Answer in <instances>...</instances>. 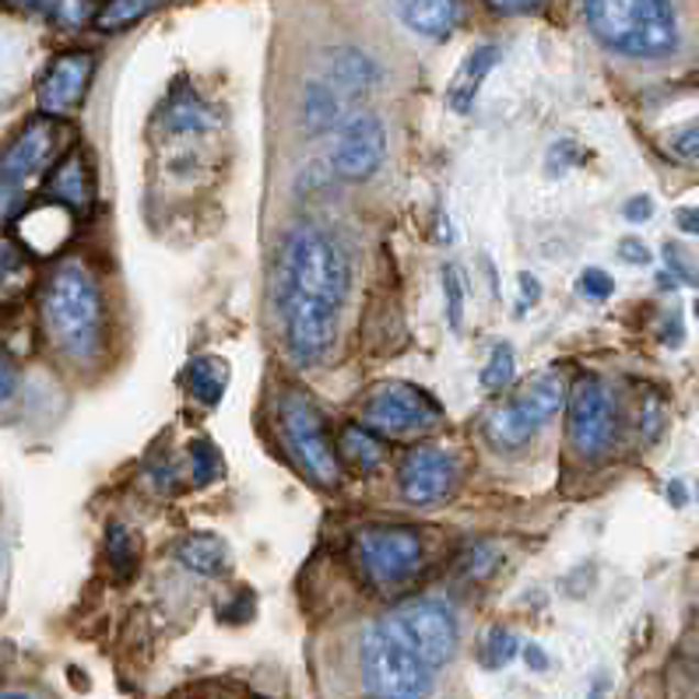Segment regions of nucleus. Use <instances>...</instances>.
Returning a JSON list of instances; mask_svg holds the SVG:
<instances>
[{
  "label": "nucleus",
  "mask_w": 699,
  "mask_h": 699,
  "mask_svg": "<svg viewBox=\"0 0 699 699\" xmlns=\"http://www.w3.org/2000/svg\"><path fill=\"white\" fill-rule=\"evenodd\" d=\"M595 40L630 60H668L678 53L675 0H584Z\"/></svg>",
  "instance_id": "3"
},
{
  "label": "nucleus",
  "mask_w": 699,
  "mask_h": 699,
  "mask_svg": "<svg viewBox=\"0 0 699 699\" xmlns=\"http://www.w3.org/2000/svg\"><path fill=\"white\" fill-rule=\"evenodd\" d=\"M668 499H672V507L675 510H683L686 503H689V492H686V486H683V481H668Z\"/></svg>",
  "instance_id": "45"
},
{
  "label": "nucleus",
  "mask_w": 699,
  "mask_h": 699,
  "mask_svg": "<svg viewBox=\"0 0 699 699\" xmlns=\"http://www.w3.org/2000/svg\"><path fill=\"white\" fill-rule=\"evenodd\" d=\"M390 622L398 625L401 636L415 647V654L429 668H443L457 651V619L451 604L440 598H419L408 601L401 612H393Z\"/></svg>",
  "instance_id": "11"
},
{
  "label": "nucleus",
  "mask_w": 699,
  "mask_h": 699,
  "mask_svg": "<svg viewBox=\"0 0 699 699\" xmlns=\"http://www.w3.org/2000/svg\"><path fill=\"white\" fill-rule=\"evenodd\" d=\"M334 454H337V461H345L352 471L369 475V471L380 468V461H384V443H380V436H376L373 429H366V425H345L342 436H337Z\"/></svg>",
  "instance_id": "20"
},
{
  "label": "nucleus",
  "mask_w": 699,
  "mask_h": 699,
  "mask_svg": "<svg viewBox=\"0 0 699 699\" xmlns=\"http://www.w3.org/2000/svg\"><path fill=\"white\" fill-rule=\"evenodd\" d=\"M46 197L49 201H57L60 208H67L70 214H88L96 201V190H92V173H88L85 163V152H67L57 166H53L49 179H46Z\"/></svg>",
  "instance_id": "15"
},
{
  "label": "nucleus",
  "mask_w": 699,
  "mask_h": 699,
  "mask_svg": "<svg viewBox=\"0 0 699 699\" xmlns=\"http://www.w3.org/2000/svg\"><path fill=\"white\" fill-rule=\"evenodd\" d=\"M40 317L49 345L70 363H88L106 342V302L96 275L85 264L67 260L49 271L40 299Z\"/></svg>",
  "instance_id": "2"
},
{
  "label": "nucleus",
  "mask_w": 699,
  "mask_h": 699,
  "mask_svg": "<svg viewBox=\"0 0 699 699\" xmlns=\"http://www.w3.org/2000/svg\"><path fill=\"white\" fill-rule=\"evenodd\" d=\"M665 254H668V267H672V278H675V281H689V285H699V271H696V267L686 260V254H683V249H678L675 243H668V246H665Z\"/></svg>",
  "instance_id": "35"
},
{
  "label": "nucleus",
  "mask_w": 699,
  "mask_h": 699,
  "mask_svg": "<svg viewBox=\"0 0 699 699\" xmlns=\"http://www.w3.org/2000/svg\"><path fill=\"white\" fill-rule=\"evenodd\" d=\"M521 654V640H517L507 625H492V630L486 633V640H481V668H489V672H499V668H507L510 661Z\"/></svg>",
  "instance_id": "26"
},
{
  "label": "nucleus",
  "mask_w": 699,
  "mask_h": 699,
  "mask_svg": "<svg viewBox=\"0 0 699 699\" xmlns=\"http://www.w3.org/2000/svg\"><path fill=\"white\" fill-rule=\"evenodd\" d=\"M352 267L334 236L317 225H292L278 240L275 307L296 363H317L334 342Z\"/></svg>",
  "instance_id": "1"
},
{
  "label": "nucleus",
  "mask_w": 699,
  "mask_h": 699,
  "mask_svg": "<svg viewBox=\"0 0 699 699\" xmlns=\"http://www.w3.org/2000/svg\"><path fill=\"white\" fill-rule=\"evenodd\" d=\"M619 257L625 260V264H636V267H647L654 257H651V246L643 243V240H636V236H625V240H619Z\"/></svg>",
  "instance_id": "36"
},
{
  "label": "nucleus",
  "mask_w": 699,
  "mask_h": 699,
  "mask_svg": "<svg viewBox=\"0 0 699 699\" xmlns=\"http://www.w3.org/2000/svg\"><path fill=\"white\" fill-rule=\"evenodd\" d=\"M563 404H566L563 376L555 369L534 376V380L524 384L521 393H513V398L492 408V415L486 422L492 446H499V451H521Z\"/></svg>",
  "instance_id": "5"
},
{
  "label": "nucleus",
  "mask_w": 699,
  "mask_h": 699,
  "mask_svg": "<svg viewBox=\"0 0 699 699\" xmlns=\"http://www.w3.org/2000/svg\"><path fill=\"white\" fill-rule=\"evenodd\" d=\"M0 699H29V696H22V692H0Z\"/></svg>",
  "instance_id": "47"
},
{
  "label": "nucleus",
  "mask_w": 699,
  "mask_h": 699,
  "mask_svg": "<svg viewBox=\"0 0 699 699\" xmlns=\"http://www.w3.org/2000/svg\"><path fill=\"white\" fill-rule=\"evenodd\" d=\"M18 387V373H14V363L8 355H0V404H4L11 393Z\"/></svg>",
  "instance_id": "40"
},
{
  "label": "nucleus",
  "mask_w": 699,
  "mask_h": 699,
  "mask_svg": "<svg viewBox=\"0 0 699 699\" xmlns=\"http://www.w3.org/2000/svg\"><path fill=\"white\" fill-rule=\"evenodd\" d=\"M668 148H672L675 155L696 158V163H699V120L686 123V127H678V131L668 137Z\"/></svg>",
  "instance_id": "32"
},
{
  "label": "nucleus",
  "mask_w": 699,
  "mask_h": 699,
  "mask_svg": "<svg viewBox=\"0 0 699 699\" xmlns=\"http://www.w3.org/2000/svg\"><path fill=\"white\" fill-rule=\"evenodd\" d=\"M355 559L376 587H393L422 569L425 548L411 528H366L355 534Z\"/></svg>",
  "instance_id": "8"
},
{
  "label": "nucleus",
  "mask_w": 699,
  "mask_h": 699,
  "mask_svg": "<svg viewBox=\"0 0 699 699\" xmlns=\"http://www.w3.org/2000/svg\"><path fill=\"white\" fill-rule=\"evenodd\" d=\"M496 563H499V552L492 548V545H486V542H478L475 548H471V555H468V577H489V573L496 569Z\"/></svg>",
  "instance_id": "33"
},
{
  "label": "nucleus",
  "mask_w": 699,
  "mask_h": 699,
  "mask_svg": "<svg viewBox=\"0 0 699 699\" xmlns=\"http://www.w3.org/2000/svg\"><path fill=\"white\" fill-rule=\"evenodd\" d=\"M692 313H696V320H699V299L692 302Z\"/></svg>",
  "instance_id": "48"
},
{
  "label": "nucleus",
  "mask_w": 699,
  "mask_h": 699,
  "mask_svg": "<svg viewBox=\"0 0 699 699\" xmlns=\"http://www.w3.org/2000/svg\"><path fill=\"white\" fill-rule=\"evenodd\" d=\"M513 376H517V358H513V348L507 342H499L489 355V363L486 369H481V387L499 393V390H507L513 384Z\"/></svg>",
  "instance_id": "27"
},
{
  "label": "nucleus",
  "mask_w": 699,
  "mask_h": 699,
  "mask_svg": "<svg viewBox=\"0 0 699 699\" xmlns=\"http://www.w3.org/2000/svg\"><path fill=\"white\" fill-rule=\"evenodd\" d=\"M163 0H110L99 14H96V25L102 32H120V29H131L137 25L141 18L152 14Z\"/></svg>",
  "instance_id": "25"
},
{
  "label": "nucleus",
  "mask_w": 699,
  "mask_h": 699,
  "mask_svg": "<svg viewBox=\"0 0 699 699\" xmlns=\"http://www.w3.org/2000/svg\"><path fill=\"white\" fill-rule=\"evenodd\" d=\"M8 4L40 14L53 25H67V29H78L88 18V0H8Z\"/></svg>",
  "instance_id": "24"
},
{
  "label": "nucleus",
  "mask_w": 699,
  "mask_h": 699,
  "mask_svg": "<svg viewBox=\"0 0 699 699\" xmlns=\"http://www.w3.org/2000/svg\"><path fill=\"white\" fill-rule=\"evenodd\" d=\"M661 342L665 345H672V348H678L686 342V331H683V317L678 313H668V320H665V328H661Z\"/></svg>",
  "instance_id": "41"
},
{
  "label": "nucleus",
  "mask_w": 699,
  "mask_h": 699,
  "mask_svg": "<svg viewBox=\"0 0 699 699\" xmlns=\"http://www.w3.org/2000/svg\"><path fill=\"white\" fill-rule=\"evenodd\" d=\"M96 75V57L85 49H70L60 53L57 60L46 67V75L40 81V110L43 116H64L85 99L88 85H92Z\"/></svg>",
  "instance_id": "14"
},
{
  "label": "nucleus",
  "mask_w": 699,
  "mask_h": 699,
  "mask_svg": "<svg viewBox=\"0 0 699 699\" xmlns=\"http://www.w3.org/2000/svg\"><path fill=\"white\" fill-rule=\"evenodd\" d=\"M184 380H187V390L193 393L197 401L214 408V404L222 401L225 387H229V369H225L222 358L201 355V358H193V363H187Z\"/></svg>",
  "instance_id": "22"
},
{
  "label": "nucleus",
  "mask_w": 699,
  "mask_h": 699,
  "mask_svg": "<svg viewBox=\"0 0 699 699\" xmlns=\"http://www.w3.org/2000/svg\"><path fill=\"white\" fill-rule=\"evenodd\" d=\"M580 163V148L573 145V141H555L552 152H548V173L552 176H563L569 166Z\"/></svg>",
  "instance_id": "34"
},
{
  "label": "nucleus",
  "mask_w": 699,
  "mask_h": 699,
  "mask_svg": "<svg viewBox=\"0 0 699 699\" xmlns=\"http://www.w3.org/2000/svg\"><path fill=\"white\" fill-rule=\"evenodd\" d=\"M176 563L197 577H222L229 569V545L219 534H184L173 545Z\"/></svg>",
  "instance_id": "18"
},
{
  "label": "nucleus",
  "mask_w": 699,
  "mask_h": 699,
  "mask_svg": "<svg viewBox=\"0 0 699 699\" xmlns=\"http://www.w3.org/2000/svg\"><path fill=\"white\" fill-rule=\"evenodd\" d=\"M566 433L580 457H601L619 433V404L598 376H580L566 393Z\"/></svg>",
  "instance_id": "7"
},
{
  "label": "nucleus",
  "mask_w": 699,
  "mask_h": 699,
  "mask_svg": "<svg viewBox=\"0 0 699 699\" xmlns=\"http://www.w3.org/2000/svg\"><path fill=\"white\" fill-rule=\"evenodd\" d=\"M604 692H608V678H604V675H598V678H595V686H590V692H587V699H604Z\"/></svg>",
  "instance_id": "46"
},
{
  "label": "nucleus",
  "mask_w": 699,
  "mask_h": 699,
  "mask_svg": "<svg viewBox=\"0 0 699 699\" xmlns=\"http://www.w3.org/2000/svg\"><path fill=\"white\" fill-rule=\"evenodd\" d=\"M166 127L173 134H197L211 127V113L190 85H179L166 102Z\"/></svg>",
  "instance_id": "23"
},
{
  "label": "nucleus",
  "mask_w": 699,
  "mask_h": 699,
  "mask_svg": "<svg viewBox=\"0 0 699 699\" xmlns=\"http://www.w3.org/2000/svg\"><path fill=\"white\" fill-rule=\"evenodd\" d=\"M363 683L376 699H425L433 668L415 654L390 619L373 622L363 636Z\"/></svg>",
  "instance_id": "4"
},
{
  "label": "nucleus",
  "mask_w": 699,
  "mask_h": 699,
  "mask_svg": "<svg viewBox=\"0 0 699 699\" xmlns=\"http://www.w3.org/2000/svg\"><path fill=\"white\" fill-rule=\"evenodd\" d=\"M654 214V201L647 193H636V197H630V201L622 204V219L625 222H647Z\"/></svg>",
  "instance_id": "38"
},
{
  "label": "nucleus",
  "mask_w": 699,
  "mask_h": 699,
  "mask_svg": "<svg viewBox=\"0 0 699 699\" xmlns=\"http://www.w3.org/2000/svg\"><path fill=\"white\" fill-rule=\"evenodd\" d=\"M384 152H387V131H384L380 116L355 113L337 127L331 163L348 179H369L376 169H380Z\"/></svg>",
  "instance_id": "12"
},
{
  "label": "nucleus",
  "mask_w": 699,
  "mask_h": 699,
  "mask_svg": "<svg viewBox=\"0 0 699 699\" xmlns=\"http://www.w3.org/2000/svg\"><path fill=\"white\" fill-rule=\"evenodd\" d=\"M537 299H542V285H537V278L521 275V302H517V313H528Z\"/></svg>",
  "instance_id": "39"
},
{
  "label": "nucleus",
  "mask_w": 699,
  "mask_h": 699,
  "mask_svg": "<svg viewBox=\"0 0 699 699\" xmlns=\"http://www.w3.org/2000/svg\"><path fill=\"white\" fill-rule=\"evenodd\" d=\"M696 499H699V481H696Z\"/></svg>",
  "instance_id": "49"
},
{
  "label": "nucleus",
  "mask_w": 699,
  "mask_h": 699,
  "mask_svg": "<svg viewBox=\"0 0 699 699\" xmlns=\"http://www.w3.org/2000/svg\"><path fill=\"white\" fill-rule=\"evenodd\" d=\"M661 425H665V408H661L657 398H647V401H643V436L657 440Z\"/></svg>",
  "instance_id": "37"
},
{
  "label": "nucleus",
  "mask_w": 699,
  "mask_h": 699,
  "mask_svg": "<svg viewBox=\"0 0 699 699\" xmlns=\"http://www.w3.org/2000/svg\"><path fill=\"white\" fill-rule=\"evenodd\" d=\"M496 64H499V46H492V43L478 46V49L468 53V57H464V64H461V70H457V78H454V85H451V110H454V113H468V110H471L481 81H486V78L492 75Z\"/></svg>",
  "instance_id": "19"
},
{
  "label": "nucleus",
  "mask_w": 699,
  "mask_h": 699,
  "mask_svg": "<svg viewBox=\"0 0 699 699\" xmlns=\"http://www.w3.org/2000/svg\"><path fill=\"white\" fill-rule=\"evenodd\" d=\"M187 454H190V478L197 481V486H211L222 471L219 446H214L211 440H193Z\"/></svg>",
  "instance_id": "28"
},
{
  "label": "nucleus",
  "mask_w": 699,
  "mask_h": 699,
  "mask_svg": "<svg viewBox=\"0 0 699 699\" xmlns=\"http://www.w3.org/2000/svg\"><path fill=\"white\" fill-rule=\"evenodd\" d=\"M106 555H110V563L127 577L134 573V542H131V531L123 524H110V537H106Z\"/></svg>",
  "instance_id": "29"
},
{
  "label": "nucleus",
  "mask_w": 699,
  "mask_h": 699,
  "mask_svg": "<svg viewBox=\"0 0 699 699\" xmlns=\"http://www.w3.org/2000/svg\"><path fill=\"white\" fill-rule=\"evenodd\" d=\"M393 11L425 40H446L461 22V0H393Z\"/></svg>",
  "instance_id": "16"
},
{
  "label": "nucleus",
  "mask_w": 699,
  "mask_h": 699,
  "mask_svg": "<svg viewBox=\"0 0 699 699\" xmlns=\"http://www.w3.org/2000/svg\"><path fill=\"white\" fill-rule=\"evenodd\" d=\"M443 296H446V320L451 328L461 331V313H464V281L454 264H443Z\"/></svg>",
  "instance_id": "30"
},
{
  "label": "nucleus",
  "mask_w": 699,
  "mask_h": 699,
  "mask_svg": "<svg viewBox=\"0 0 699 699\" xmlns=\"http://www.w3.org/2000/svg\"><path fill=\"white\" fill-rule=\"evenodd\" d=\"M278 425H281L285 446L292 451L299 468L307 471L317 486H334L342 468H337V454H334V443L328 436L320 408L310 398H302V393L285 390L278 398Z\"/></svg>",
  "instance_id": "6"
},
{
  "label": "nucleus",
  "mask_w": 699,
  "mask_h": 699,
  "mask_svg": "<svg viewBox=\"0 0 699 699\" xmlns=\"http://www.w3.org/2000/svg\"><path fill=\"white\" fill-rule=\"evenodd\" d=\"M342 123V96L328 81H310L302 88V127L310 134H328Z\"/></svg>",
  "instance_id": "21"
},
{
  "label": "nucleus",
  "mask_w": 699,
  "mask_h": 699,
  "mask_svg": "<svg viewBox=\"0 0 699 699\" xmlns=\"http://www.w3.org/2000/svg\"><path fill=\"white\" fill-rule=\"evenodd\" d=\"M363 419L373 429H380V433L404 436V433H425V429H433L443 419V408L433 393H425L415 384L387 380L369 390Z\"/></svg>",
  "instance_id": "10"
},
{
  "label": "nucleus",
  "mask_w": 699,
  "mask_h": 699,
  "mask_svg": "<svg viewBox=\"0 0 699 699\" xmlns=\"http://www.w3.org/2000/svg\"><path fill=\"white\" fill-rule=\"evenodd\" d=\"M675 222H678V229H683V232H689V236H699V204L696 208H678Z\"/></svg>",
  "instance_id": "43"
},
{
  "label": "nucleus",
  "mask_w": 699,
  "mask_h": 699,
  "mask_svg": "<svg viewBox=\"0 0 699 699\" xmlns=\"http://www.w3.org/2000/svg\"><path fill=\"white\" fill-rule=\"evenodd\" d=\"M524 665L531 668V672H545L548 668V654L537 647V643H524Z\"/></svg>",
  "instance_id": "44"
},
{
  "label": "nucleus",
  "mask_w": 699,
  "mask_h": 699,
  "mask_svg": "<svg viewBox=\"0 0 699 699\" xmlns=\"http://www.w3.org/2000/svg\"><path fill=\"white\" fill-rule=\"evenodd\" d=\"M486 4L496 11V14H524V11H534L542 0H486Z\"/></svg>",
  "instance_id": "42"
},
{
  "label": "nucleus",
  "mask_w": 699,
  "mask_h": 699,
  "mask_svg": "<svg viewBox=\"0 0 699 699\" xmlns=\"http://www.w3.org/2000/svg\"><path fill=\"white\" fill-rule=\"evenodd\" d=\"M577 292L590 302H604L615 292V278L601 271V267H587V271H580V278H577Z\"/></svg>",
  "instance_id": "31"
},
{
  "label": "nucleus",
  "mask_w": 699,
  "mask_h": 699,
  "mask_svg": "<svg viewBox=\"0 0 699 699\" xmlns=\"http://www.w3.org/2000/svg\"><path fill=\"white\" fill-rule=\"evenodd\" d=\"M57 134H60L57 120L40 116L25 123V131L0 152V222L18 211L29 179L49 163L53 148H57Z\"/></svg>",
  "instance_id": "9"
},
{
  "label": "nucleus",
  "mask_w": 699,
  "mask_h": 699,
  "mask_svg": "<svg viewBox=\"0 0 699 699\" xmlns=\"http://www.w3.org/2000/svg\"><path fill=\"white\" fill-rule=\"evenodd\" d=\"M457 481V461L440 451V446H419V451H408L401 468H398V489L408 503H440L454 492Z\"/></svg>",
  "instance_id": "13"
},
{
  "label": "nucleus",
  "mask_w": 699,
  "mask_h": 699,
  "mask_svg": "<svg viewBox=\"0 0 699 699\" xmlns=\"http://www.w3.org/2000/svg\"><path fill=\"white\" fill-rule=\"evenodd\" d=\"M376 81H380V67H376L369 53L355 46H337L328 53V85L334 92L366 96Z\"/></svg>",
  "instance_id": "17"
}]
</instances>
